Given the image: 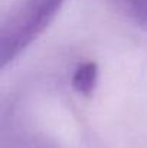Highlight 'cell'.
I'll return each mask as SVG.
<instances>
[{
  "label": "cell",
  "instance_id": "1",
  "mask_svg": "<svg viewBox=\"0 0 147 148\" xmlns=\"http://www.w3.org/2000/svg\"><path fill=\"white\" fill-rule=\"evenodd\" d=\"M65 0H19L0 27V65L16 60L52 23Z\"/></svg>",
  "mask_w": 147,
  "mask_h": 148
},
{
  "label": "cell",
  "instance_id": "2",
  "mask_svg": "<svg viewBox=\"0 0 147 148\" xmlns=\"http://www.w3.org/2000/svg\"><path fill=\"white\" fill-rule=\"evenodd\" d=\"M98 82V66L95 62H82L79 63L71 78V85L72 88L84 95V97H90L95 88H97Z\"/></svg>",
  "mask_w": 147,
  "mask_h": 148
},
{
  "label": "cell",
  "instance_id": "3",
  "mask_svg": "<svg viewBox=\"0 0 147 148\" xmlns=\"http://www.w3.org/2000/svg\"><path fill=\"white\" fill-rule=\"evenodd\" d=\"M118 7L147 32V0H115Z\"/></svg>",
  "mask_w": 147,
  "mask_h": 148
}]
</instances>
